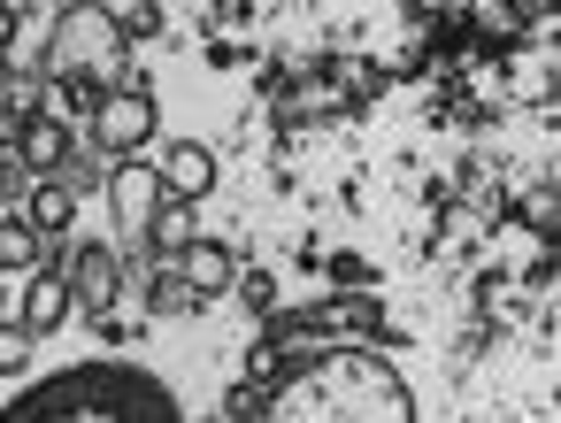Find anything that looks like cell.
<instances>
[{
  "mask_svg": "<svg viewBox=\"0 0 561 423\" xmlns=\"http://www.w3.org/2000/svg\"><path fill=\"white\" fill-rule=\"evenodd\" d=\"M262 423H415V392L392 362L362 346H323L277 377Z\"/></svg>",
  "mask_w": 561,
  "mask_h": 423,
  "instance_id": "cell-1",
  "label": "cell"
},
{
  "mask_svg": "<svg viewBox=\"0 0 561 423\" xmlns=\"http://www.w3.org/2000/svg\"><path fill=\"white\" fill-rule=\"evenodd\" d=\"M0 423H185V415L170 385L139 362H70L39 377L24 400H9Z\"/></svg>",
  "mask_w": 561,
  "mask_h": 423,
  "instance_id": "cell-2",
  "label": "cell"
},
{
  "mask_svg": "<svg viewBox=\"0 0 561 423\" xmlns=\"http://www.w3.org/2000/svg\"><path fill=\"white\" fill-rule=\"evenodd\" d=\"M39 70H47L55 85H70V101H93V108H101V101L131 78V32L101 9V0H70V9L55 16V32H47Z\"/></svg>",
  "mask_w": 561,
  "mask_h": 423,
  "instance_id": "cell-3",
  "label": "cell"
},
{
  "mask_svg": "<svg viewBox=\"0 0 561 423\" xmlns=\"http://www.w3.org/2000/svg\"><path fill=\"white\" fill-rule=\"evenodd\" d=\"M162 132V101L139 85V78H124L101 108H93V147L101 155H131V147H147Z\"/></svg>",
  "mask_w": 561,
  "mask_h": 423,
  "instance_id": "cell-4",
  "label": "cell"
},
{
  "mask_svg": "<svg viewBox=\"0 0 561 423\" xmlns=\"http://www.w3.org/2000/svg\"><path fill=\"white\" fill-rule=\"evenodd\" d=\"M70 308H85V316H101V308H116V293H124V254L108 247V239H85L78 254H70Z\"/></svg>",
  "mask_w": 561,
  "mask_h": 423,
  "instance_id": "cell-5",
  "label": "cell"
},
{
  "mask_svg": "<svg viewBox=\"0 0 561 423\" xmlns=\"http://www.w3.org/2000/svg\"><path fill=\"white\" fill-rule=\"evenodd\" d=\"M293 331H362V339H377L385 331V308L377 300H316V308L270 316V339H293Z\"/></svg>",
  "mask_w": 561,
  "mask_h": 423,
  "instance_id": "cell-6",
  "label": "cell"
},
{
  "mask_svg": "<svg viewBox=\"0 0 561 423\" xmlns=\"http://www.w3.org/2000/svg\"><path fill=\"white\" fill-rule=\"evenodd\" d=\"M154 178H162V201H201L216 185V155L201 139H162L154 147Z\"/></svg>",
  "mask_w": 561,
  "mask_h": 423,
  "instance_id": "cell-7",
  "label": "cell"
},
{
  "mask_svg": "<svg viewBox=\"0 0 561 423\" xmlns=\"http://www.w3.org/2000/svg\"><path fill=\"white\" fill-rule=\"evenodd\" d=\"M101 193H108V208H116V224H131V231H139V224H147L154 208H162V178H154L147 162H116Z\"/></svg>",
  "mask_w": 561,
  "mask_h": 423,
  "instance_id": "cell-8",
  "label": "cell"
},
{
  "mask_svg": "<svg viewBox=\"0 0 561 423\" xmlns=\"http://www.w3.org/2000/svg\"><path fill=\"white\" fill-rule=\"evenodd\" d=\"M178 262V277H185V293L193 300H216V293H231V277H239V254L231 247H216V239H193L185 254H170Z\"/></svg>",
  "mask_w": 561,
  "mask_h": 423,
  "instance_id": "cell-9",
  "label": "cell"
},
{
  "mask_svg": "<svg viewBox=\"0 0 561 423\" xmlns=\"http://www.w3.org/2000/svg\"><path fill=\"white\" fill-rule=\"evenodd\" d=\"M62 316H70V285H62V277H32V285H24V331H32V339H55Z\"/></svg>",
  "mask_w": 561,
  "mask_h": 423,
  "instance_id": "cell-10",
  "label": "cell"
},
{
  "mask_svg": "<svg viewBox=\"0 0 561 423\" xmlns=\"http://www.w3.org/2000/svg\"><path fill=\"white\" fill-rule=\"evenodd\" d=\"M185 208H193V201H162V208L139 224V239H147V247H162V254H185V247L201 239V224H193Z\"/></svg>",
  "mask_w": 561,
  "mask_h": 423,
  "instance_id": "cell-11",
  "label": "cell"
},
{
  "mask_svg": "<svg viewBox=\"0 0 561 423\" xmlns=\"http://www.w3.org/2000/svg\"><path fill=\"white\" fill-rule=\"evenodd\" d=\"M62 162H70V132H62V124H47V116H32V124H24V170L55 178Z\"/></svg>",
  "mask_w": 561,
  "mask_h": 423,
  "instance_id": "cell-12",
  "label": "cell"
},
{
  "mask_svg": "<svg viewBox=\"0 0 561 423\" xmlns=\"http://www.w3.org/2000/svg\"><path fill=\"white\" fill-rule=\"evenodd\" d=\"M70 216H78V193L47 178V185L32 193V231H39V239H55V231H70Z\"/></svg>",
  "mask_w": 561,
  "mask_h": 423,
  "instance_id": "cell-13",
  "label": "cell"
},
{
  "mask_svg": "<svg viewBox=\"0 0 561 423\" xmlns=\"http://www.w3.org/2000/svg\"><path fill=\"white\" fill-rule=\"evenodd\" d=\"M0 270H39V231L16 216H0Z\"/></svg>",
  "mask_w": 561,
  "mask_h": 423,
  "instance_id": "cell-14",
  "label": "cell"
},
{
  "mask_svg": "<svg viewBox=\"0 0 561 423\" xmlns=\"http://www.w3.org/2000/svg\"><path fill=\"white\" fill-rule=\"evenodd\" d=\"M39 339L24 331V323H0V377H9V369H24V354H32Z\"/></svg>",
  "mask_w": 561,
  "mask_h": 423,
  "instance_id": "cell-15",
  "label": "cell"
},
{
  "mask_svg": "<svg viewBox=\"0 0 561 423\" xmlns=\"http://www.w3.org/2000/svg\"><path fill=\"white\" fill-rule=\"evenodd\" d=\"M231 285H239V293H247V300H254L262 316L277 308V277H270V270H262V277H231Z\"/></svg>",
  "mask_w": 561,
  "mask_h": 423,
  "instance_id": "cell-16",
  "label": "cell"
},
{
  "mask_svg": "<svg viewBox=\"0 0 561 423\" xmlns=\"http://www.w3.org/2000/svg\"><path fill=\"white\" fill-rule=\"evenodd\" d=\"M9 39H16V9L0 0V55H9Z\"/></svg>",
  "mask_w": 561,
  "mask_h": 423,
  "instance_id": "cell-17",
  "label": "cell"
},
{
  "mask_svg": "<svg viewBox=\"0 0 561 423\" xmlns=\"http://www.w3.org/2000/svg\"><path fill=\"white\" fill-rule=\"evenodd\" d=\"M0 308H9V270H0Z\"/></svg>",
  "mask_w": 561,
  "mask_h": 423,
  "instance_id": "cell-18",
  "label": "cell"
}]
</instances>
